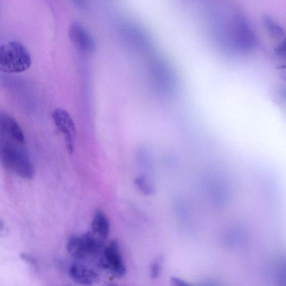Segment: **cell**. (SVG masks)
I'll return each mask as SVG.
<instances>
[{
    "label": "cell",
    "instance_id": "1",
    "mask_svg": "<svg viewBox=\"0 0 286 286\" xmlns=\"http://www.w3.org/2000/svg\"><path fill=\"white\" fill-rule=\"evenodd\" d=\"M0 157L2 166L20 178L32 179L35 168L29 156L23 130L5 112L0 114Z\"/></svg>",
    "mask_w": 286,
    "mask_h": 286
},
{
    "label": "cell",
    "instance_id": "2",
    "mask_svg": "<svg viewBox=\"0 0 286 286\" xmlns=\"http://www.w3.org/2000/svg\"><path fill=\"white\" fill-rule=\"evenodd\" d=\"M30 53L20 42L11 41L0 48V70L6 73H20L32 65Z\"/></svg>",
    "mask_w": 286,
    "mask_h": 286
},
{
    "label": "cell",
    "instance_id": "3",
    "mask_svg": "<svg viewBox=\"0 0 286 286\" xmlns=\"http://www.w3.org/2000/svg\"><path fill=\"white\" fill-rule=\"evenodd\" d=\"M104 241L90 231L70 238L67 243V250L74 258L85 259L100 253L104 247Z\"/></svg>",
    "mask_w": 286,
    "mask_h": 286
},
{
    "label": "cell",
    "instance_id": "4",
    "mask_svg": "<svg viewBox=\"0 0 286 286\" xmlns=\"http://www.w3.org/2000/svg\"><path fill=\"white\" fill-rule=\"evenodd\" d=\"M52 119L56 127L65 137L66 145L69 153L72 154L76 129L72 117L65 109L58 108L52 113Z\"/></svg>",
    "mask_w": 286,
    "mask_h": 286
},
{
    "label": "cell",
    "instance_id": "5",
    "mask_svg": "<svg viewBox=\"0 0 286 286\" xmlns=\"http://www.w3.org/2000/svg\"><path fill=\"white\" fill-rule=\"evenodd\" d=\"M101 264L115 277H121L126 274L127 269L120 253L119 244L116 241L111 242L105 248Z\"/></svg>",
    "mask_w": 286,
    "mask_h": 286
},
{
    "label": "cell",
    "instance_id": "6",
    "mask_svg": "<svg viewBox=\"0 0 286 286\" xmlns=\"http://www.w3.org/2000/svg\"><path fill=\"white\" fill-rule=\"evenodd\" d=\"M69 36L75 47L81 51L87 53L94 52L96 44L94 37L81 23L74 22L71 24Z\"/></svg>",
    "mask_w": 286,
    "mask_h": 286
},
{
    "label": "cell",
    "instance_id": "7",
    "mask_svg": "<svg viewBox=\"0 0 286 286\" xmlns=\"http://www.w3.org/2000/svg\"><path fill=\"white\" fill-rule=\"evenodd\" d=\"M69 275L75 283L83 285H93L99 279L97 272L79 263L71 265L69 269Z\"/></svg>",
    "mask_w": 286,
    "mask_h": 286
},
{
    "label": "cell",
    "instance_id": "8",
    "mask_svg": "<svg viewBox=\"0 0 286 286\" xmlns=\"http://www.w3.org/2000/svg\"><path fill=\"white\" fill-rule=\"evenodd\" d=\"M110 231V222L106 214L100 210L97 212L91 223L92 232L105 241L108 236Z\"/></svg>",
    "mask_w": 286,
    "mask_h": 286
},
{
    "label": "cell",
    "instance_id": "9",
    "mask_svg": "<svg viewBox=\"0 0 286 286\" xmlns=\"http://www.w3.org/2000/svg\"><path fill=\"white\" fill-rule=\"evenodd\" d=\"M162 270L161 260L155 261L151 268V276L153 279H157L161 274Z\"/></svg>",
    "mask_w": 286,
    "mask_h": 286
},
{
    "label": "cell",
    "instance_id": "10",
    "mask_svg": "<svg viewBox=\"0 0 286 286\" xmlns=\"http://www.w3.org/2000/svg\"><path fill=\"white\" fill-rule=\"evenodd\" d=\"M172 283H173L176 285L180 286H183L187 285V284L186 283H185V282L184 281H183L182 280H180V279H179V278H176V277H175V278L172 279Z\"/></svg>",
    "mask_w": 286,
    "mask_h": 286
}]
</instances>
